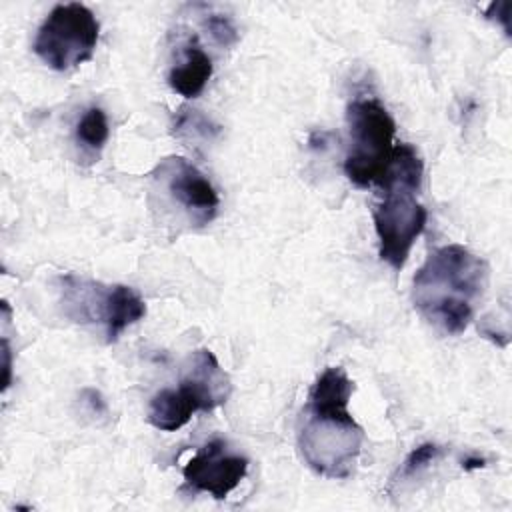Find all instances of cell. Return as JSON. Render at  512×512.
I'll use <instances>...</instances> for the list:
<instances>
[{
	"label": "cell",
	"instance_id": "cell-1",
	"mask_svg": "<svg viewBox=\"0 0 512 512\" xmlns=\"http://www.w3.org/2000/svg\"><path fill=\"white\" fill-rule=\"evenodd\" d=\"M354 382L344 368H326L308 392L298 428L302 460L324 478H348L362 450L364 430L348 410Z\"/></svg>",
	"mask_w": 512,
	"mask_h": 512
},
{
	"label": "cell",
	"instance_id": "cell-2",
	"mask_svg": "<svg viewBox=\"0 0 512 512\" xmlns=\"http://www.w3.org/2000/svg\"><path fill=\"white\" fill-rule=\"evenodd\" d=\"M488 286V264L462 244H446L428 254L412 280L418 314L446 336L462 334L474 318Z\"/></svg>",
	"mask_w": 512,
	"mask_h": 512
},
{
	"label": "cell",
	"instance_id": "cell-3",
	"mask_svg": "<svg viewBox=\"0 0 512 512\" xmlns=\"http://www.w3.org/2000/svg\"><path fill=\"white\" fill-rule=\"evenodd\" d=\"M390 166L380 180L384 198L372 218L378 236V254L394 270H402L416 238L424 232L428 210L416 200L422 186L424 162L412 144L394 148Z\"/></svg>",
	"mask_w": 512,
	"mask_h": 512
},
{
	"label": "cell",
	"instance_id": "cell-4",
	"mask_svg": "<svg viewBox=\"0 0 512 512\" xmlns=\"http://www.w3.org/2000/svg\"><path fill=\"white\" fill-rule=\"evenodd\" d=\"M232 392V384L212 350L192 352L186 372L176 388H162L148 404V422L162 432H176L190 422L196 412H210L222 406Z\"/></svg>",
	"mask_w": 512,
	"mask_h": 512
},
{
	"label": "cell",
	"instance_id": "cell-5",
	"mask_svg": "<svg viewBox=\"0 0 512 512\" xmlns=\"http://www.w3.org/2000/svg\"><path fill=\"white\" fill-rule=\"evenodd\" d=\"M348 152L344 174L358 188L378 186L392 154L396 122L386 106L372 96H358L348 104Z\"/></svg>",
	"mask_w": 512,
	"mask_h": 512
},
{
	"label": "cell",
	"instance_id": "cell-6",
	"mask_svg": "<svg viewBox=\"0 0 512 512\" xmlns=\"http://www.w3.org/2000/svg\"><path fill=\"white\" fill-rule=\"evenodd\" d=\"M64 312L74 322H100L106 342L112 344L120 334L146 316L142 296L124 284H100L66 274L60 278Z\"/></svg>",
	"mask_w": 512,
	"mask_h": 512
},
{
	"label": "cell",
	"instance_id": "cell-7",
	"mask_svg": "<svg viewBox=\"0 0 512 512\" xmlns=\"http://www.w3.org/2000/svg\"><path fill=\"white\" fill-rule=\"evenodd\" d=\"M100 36L94 12L80 2L56 4L34 38L36 56L52 70L64 72L92 60Z\"/></svg>",
	"mask_w": 512,
	"mask_h": 512
},
{
	"label": "cell",
	"instance_id": "cell-8",
	"mask_svg": "<svg viewBox=\"0 0 512 512\" xmlns=\"http://www.w3.org/2000/svg\"><path fill=\"white\" fill-rule=\"evenodd\" d=\"M156 180L168 190L172 200L182 206L190 220L198 226L212 222L218 214L220 196L208 176H204L192 162L182 156L164 158L152 172Z\"/></svg>",
	"mask_w": 512,
	"mask_h": 512
},
{
	"label": "cell",
	"instance_id": "cell-9",
	"mask_svg": "<svg viewBox=\"0 0 512 512\" xmlns=\"http://www.w3.org/2000/svg\"><path fill=\"white\" fill-rule=\"evenodd\" d=\"M248 458L232 454L222 438L208 440L182 468L184 484L192 492H206L224 500L246 476Z\"/></svg>",
	"mask_w": 512,
	"mask_h": 512
},
{
	"label": "cell",
	"instance_id": "cell-10",
	"mask_svg": "<svg viewBox=\"0 0 512 512\" xmlns=\"http://www.w3.org/2000/svg\"><path fill=\"white\" fill-rule=\"evenodd\" d=\"M210 76H212V60L196 42V38H192L184 46L180 62L172 66L168 74V84L180 96L196 98L202 94Z\"/></svg>",
	"mask_w": 512,
	"mask_h": 512
},
{
	"label": "cell",
	"instance_id": "cell-11",
	"mask_svg": "<svg viewBox=\"0 0 512 512\" xmlns=\"http://www.w3.org/2000/svg\"><path fill=\"white\" fill-rule=\"evenodd\" d=\"M108 136H110V128H108L106 112L100 106L88 108L76 126L78 144H82L92 152H100L108 142Z\"/></svg>",
	"mask_w": 512,
	"mask_h": 512
},
{
	"label": "cell",
	"instance_id": "cell-12",
	"mask_svg": "<svg viewBox=\"0 0 512 512\" xmlns=\"http://www.w3.org/2000/svg\"><path fill=\"white\" fill-rule=\"evenodd\" d=\"M174 134L176 136H190V138H202L212 140L220 134V126L214 124L208 116H204L200 110L182 108L174 122Z\"/></svg>",
	"mask_w": 512,
	"mask_h": 512
},
{
	"label": "cell",
	"instance_id": "cell-13",
	"mask_svg": "<svg viewBox=\"0 0 512 512\" xmlns=\"http://www.w3.org/2000/svg\"><path fill=\"white\" fill-rule=\"evenodd\" d=\"M442 456V448L434 442H424L418 448H414L406 460L400 464L396 476L392 478V482H406L416 478L420 472H424L432 462H436Z\"/></svg>",
	"mask_w": 512,
	"mask_h": 512
},
{
	"label": "cell",
	"instance_id": "cell-14",
	"mask_svg": "<svg viewBox=\"0 0 512 512\" xmlns=\"http://www.w3.org/2000/svg\"><path fill=\"white\" fill-rule=\"evenodd\" d=\"M206 28L210 36L220 44V46H232L238 40V32L232 24V20L224 14H210L206 18Z\"/></svg>",
	"mask_w": 512,
	"mask_h": 512
},
{
	"label": "cell",
	"instance_id": "cell-15",
	"mask_svg": "<svg viewBox=\"0 0 512 512\" xmlns=\"http://www.w3.org/2000/svg\"><path fill=\"white\" fill-rule=\"evenodd\" d=\"M2 356H4V386L2 390H6L12 382V350L6 338H2Z\"/></svg>",
	"mask_w": 512,
	"mask_h": 512
},
{
	"label": "cell",
	"instance_id": "cell-16",
	"mask_svg": "<svg viewBox=\"0 0 512 512\" xmlns=\"http://www.w3.org/2000/svg\"><path fill=\"white\" fill-rule=\"evenodd\" d=\"M484 466H486V460L480 456H468L462 460L464 470H476V468H484Z\"/></svg>",
	"mask_w": 512,
	"mask_h": 512
}]
</instances>
